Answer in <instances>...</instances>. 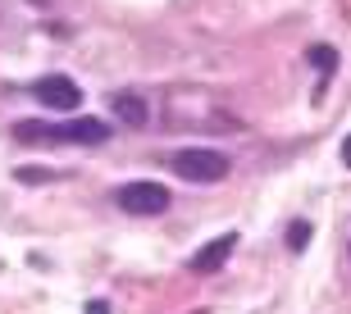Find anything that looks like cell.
I'll list each match as a JSON object with an SVG mask.
<instances>
[{"label":"cell","instance_id":"1","mask_svg":"<svg viewBox=\"0 0 351 314\" xmlns=\"http://www.w3.org/2000/svg\"><path fill=\"white\" fill-rule=\"evenodd\" d=\"M169 169L178 173V178H187V183H223L228 178V159L219 155V151H210V146H187V151H178V155L169 159Z\"/></svg>","mask_w":351,"mask_h":314},{"label":"cell","instance_id":"2","mask_svg":"<svg viewBox=\"0 0 351 314\" xmlns=\"http://www.w3.org/2000/svg\"><path fill=\"white\" fill-rule=\"evenodd\" d=\"M119 209L123 214H165L169 209V187H160V183H123L119 187Z\"/></svg>","mask_w":351,"mask_h":314},{"label":"cell","instance_id":"3","mask_svg":"<svg viewBox=\"0 0 351 314\" xmlns=\"http://www.w3.org/2000/svg\"><path fill=\"white\" fill-rule=\"evenodd\" d=\"M32 96H37L41 105L60 109V114H69V109H78V105H82L78 82L64 78V73H46V78H37V82H32Z\"/></svg>","mask_w":351,"mask_h":314},{"label":"cell","instance_id":"4","mask_svg":"<svg viewBox=\"0 0 351 314\" xmlns=\"http://www.w3.org/2000/svg\"><path fill=\"white\" fill-rule=\"evenodd\" d=\"M101 146L110 142V128H105L101 118H69V123H60V146Z\"/></svg>","mask_w":351,"mask_h":314},{"label":"cell","instance_id":"5","mask_svg":"<svg viewBox=\"0 0 351 314\" xmlns=\"http://www.w3.org/2000/svg\"><path fill=\"white\" fill-rule=\"evenodd\" d=\"M233 246H237L233 233H223V237H215V241H206V246L192 255V274H215V269L233 255Z\"/></svg>","mask_w":351,"mask_h":314},{"label":"cell","instance_id":"6","mask_svg":"<svg viewBox=\"0 0 351 314\" xmlns=\"http://www.w3.org/2000/svg\"><path fill=\"white\" fill-rule=\"evenodd\" d=\"M14 142H23V146H60V123L19 118V123H14Z\"/></svg>","mask_w":351,"mask_h":314},{"label":"cell","instance_id":"7","mask_svg":"<svg viewBox=\"0 0 351 314\" xmlns=\"http://www.w3.org/2000/svg\"><path fill=\"white\" fill-rule=\"evenodd\" d=\"M114 118L123 123V128H146V118H151V109H146V101L137 92H114Z\"/></svg>","mask_w":351,"mask_h":314},{"label":"cell","instance_id":"8","mask_svg":"<svg viewBox=\"0 0 351 314\" xmlns=\"http://www.w3.org/2000/svg\"><path fill=\"white\" fill-rule=\"evenodd\" d=\"M306 64H315L319 73H333V68H338V51H333V46H311V51H306Z\"/></svg>","mask_w":351,"mask_h":314},{"label":"cell","instance_id":"9","mask_svg":"<svg viewBox=\"0 0 351 314\" xmlns=\"http://www.w3.org/2000/svg\"><path fill=\"white\" fill-rule=\"evenodd\" d=\"M287 246H292V250H306V246H311V223H306V219H297L292 228H287Z\"/></svg>","mask_w":351,"mask_h":314},{"label":"cell","instance_id":"10","mask_svg":"<svg viewBox=\"0 0 351 314\" xmlns=\"http://www.w3.org/2000/svg\"><path fill=\"white\" fill-rule=\"evenodd\" d=\"M14 178H19V183H27V187H37V183H46V178H51V169H32V164H27V169H19Z\"/></svg>","mask_w":351,"mask_h":314},{"label":"cell","instance_id":"11","mask_svg":"<svg viewBox=\"0 0 351 314\" xmlns=\"http://www.w3.org/2000/svg\"><path fill=\"white\" fill-rule=\"evenodd\" d=\"M87 314H110V305L105 301H87Z\"/></svg>","mask_w":351,"mask_h":314},{"label":"cell","instance_id":"12","mask_svg":"<svg viewBox=\"0 0 351 314\" xmlns=\"http://www.w3.org/2000/svg\"><path fill=\"white\" fill-rule=\"evenodd\" d=\"M342 164H347V169H351V137H347V142H342Z\"/></svg>","mask_w":351,"mask_h":314}]
</instances>
